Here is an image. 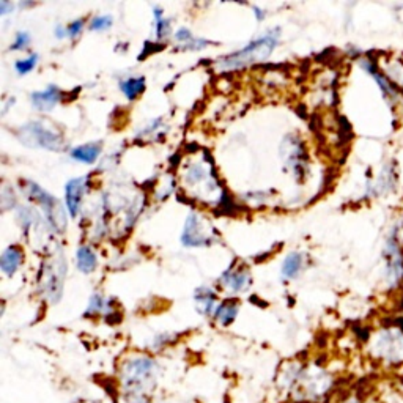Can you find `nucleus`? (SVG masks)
<instances>
[{
	"label": "nucleus",
	"mask_w": 403,
	"mask_h": 403,
	"mask_svg": "<svg viewBox=\"0 0 403 403\" xmlns=\"http://www.w3.org/2000/svg\"><path fill=\"white\" fill-rule=\"evenodd\" d=\"M112 22H113V18L111 16V14H101V16H96L92 19L88 29L93 30V32H103V30L111 29Z\"/></svg>",
	"instance_id": "obj_22"
},
{
	"label": "nucleus",
	"mask_w": 403,
	"mask_h": 403,
	"mask_svg": "<svg viewBox=\"0 0 403 403\" xmlns=\"http://www.w3.org/2000/svg\"><path fill=\"white\" fill-rule=\"evenodd\" d=\"M374 354L379 361L389 366L403 364V328L386 330L377 336L374 342Z\"/></svg>",
	"instance_id": "obj_5"
},
{
	"label": "nucleus",
	"mask_w": 403,
	"mask_h": 403,
	"mask_svg": "<svg viewBox=\"0 0 403 403\" xmlns=\"http://www.w3.org/2000/svg\"><path fill=\"white\" fill-rule=\"evenodd\" d=\"M112 307V301H108L104 296L95 293L92 298H90L88 307L86 310L87 317H93V315H106L111 312Z\"/></svg>",
	"instance_id": "obj_21"
},
{
	"label": "nucleus",
	"mask_w": 403,
	"mask_h": 403,
	"mask_svg": "<svg viewBox=\"0 0 403 403\" xmlns=\"http://www.w3.org/2000/svg\"><path fill=\"white\" fill-rule=\"evenodd\" d=\"M238 315V302L237 301H225L223 304H219L215 317L216 322L223 326H229L235 322V318Z\"/></svg>",
	"instance_id": "obj_18"
},
{
	"label": "nucleus",
	"mask_w": 403,
	"mask_h": 403,
	"mask_svg": "<svg viewBox=\"0 0 403 403\" xmlns=\"http://www.w3.org/2000/svg\"><path fill=\"white\" fill-rule=\"evenodd\" d=\"M22 260H24V254L18 246L6 248L2 257H0V270H2L4 275L11 277L21 268Z\"/></svg>",
	"instance_id": "obj_13"
},
{
	"label": "nucleus",
	"mask_w": 403,
	"mask_h": 403,
	"mask_svg": "<svg viewBox=\"0 0 403 403\" xmlns=\"http://www.w3.org/2000/svg\"><path fill=\"white\" fill-rule=\"evenodd\" d=\"M175 40L181 43V46H185V44L191 43L194 40V36H193L191 32H189V29L181 27V29L177 30V34H175Z\"/></svg>",
	"instance_id": "obj_27"
},
{
	"label": "nucleus",
	"mask_w": 403,
	"mask_h": 403,
	"mask_svg": "<svg viewBox=\"0 0 403 403\" xmlns=\"http://www.w3.org/2000/svg\"><path fill=\"white\" fill-rule=\"evenodd\" d=\"M161 403H164V402H161Z\"/></svg>",
	"instance_id": "obj_33"
},
{
	"label": "nucleus",
	"mask_w": 403,
	"mask_h": 403,
	"mask_svg": "<svg viewBox=\"0 0 403 403\" xmlns=\"http://www.w3.org/2000/svg\"><path fill=\"white\" fill-rule=\"evenodd\" d=\"M172 32V27H170V21L169 19H159L156 21V36H158V40H164V38H167L170 35Z\"/></svg>",
	"instance_id": "obj_24"
},
{
	"label": "nucleus",
	"mask_w": 403,
	"mask_h": 403,
	"mask_svg": "<svg viewBox=\"0 0 403 403\" xmlns=\"http://www.w3.org/2000/svg\"><path fill=\"white\" fill-rule=\"evenodd\" d=\"M220 285L224 288H230V292H243L249 285L250 277L245 270L229 268L220 276Z\"/></svg>",
	"instance_id": "obj_14"
},
{
	"label": "nucleus",
	"mask_w": 403,
	"mask_h": 403,
	"mask_svg": "<svg viewBox=\"0 0 403 403\" xmlns=\"http://www.w3.org/2000/svg\"><path fill=\"white\" fill-rule=\"evenodd\" d=\"M120 88L129 101H134L146 90V78L143 76H139V78H126L120 83Z\"/></svg>",
	"instance_id": "obj_19"
},
{
	"label": "nucleus",
	"mask_w": 403,
	"mask_h": 403,
	"mask_svg": "<svg viewBox=\"0 0 403 403\" xmlns=\"http://www.w3.org/2000/svg\"><path fill=\"white\" fill-rule=\"evenodd\" d=\"M101 155V143H86L71 150V158L83 164H93Z\"/></svg>",
	"instance_id": "obj_17"
},
{
	"label": "nucleus",
	"mask_w": 403,
	"mask_h": 403,
	"mask_svg": "<svg viewBox=\"0 0 403 403\" xmlns=\"http://www.w3.org/2000/svg\"><path fill=\"white\" fill-rule=\"evenodd\" d=\"M18 139L30 148H44L51 151H60L65 148L62 134L40 123V121H30L27 125H22L18 131Z\"/></svg>",
	"instance_id": "obj_3"
},
{
	"label": "nucleus",
	"mask_w": 403,
	"mask_h": 403,
	"mask_svg": "<svg viewBox=\"0 0 403 403\" xmlns=\"http://www.w3.org/2000/svg\"><path fill=\"white\" fill-rule=\"evenodd\" d=\"M386 255H387V272L392 279V285L399 284V280L403 275V258L400 255V250L397 243L394 238H389L386 246Z\"/></svg>",
	"instance_id": "obj_11"
},
{
	"label": "nucleus",
	"mask_w": 403,
	"mask_h": 403,
	"mask_svg": "<svg viewBox=\"0 0 403 403\" xmlns=\"http://www.w3.org/2000/svg\"><path fill=\"white\" fill-rule=\"evenodd\" d=\"M288 143V151H284V155H287V164L292 167L293 173L302 172V167L306 165V161H304V150L301 147V142L298 139H287L285 141Z\"/></svg>",
	"instance_id": "obj_15"
},
{
	"label": "nucleus",
	"mask_w": 403,
	"mask_h": 403,
	"mask_svg": "<svg viewBox=\"0 0 403 403\" xmlns=\"http://www.w3.org/2000/svg\"><path fill=\"white\" fill-rule=\"evenodd\" d=\"M9 9L13 10V4H9V2H0V14H6L9 13Z\"/></svg>",
	"instance_id": "obj_29"
},
{
	"label": "nucleus",
	"mask_w": 403,
	"mask_h": 403,
	"mask_svg": "<svg viewBox=\"0 0 403 403\" xmlns=\"http://www.w3.org/2000/svg\"><path fill=\"white\" fill-rule=\"evenodd\" d=\"M210 41H207V40H202V38H194V40L191 41V43H188V44H185V46H181L183 49H189V51H199V49H203V48H207V46H210Z\"/></svg>",
	"instance_id": "obj_28"
},
{
	"label": "nucleus",
	"mask_w": 403,
	"mask_h": 403,
	"mask_svg": "<svg viewBox=\"0 0 403 403\" xmlns=\"http://www.w3.org/2000/svg\"><path fill=\"white\" fill-rule=\"evenodd\" d=\"M302 268V255L300 252H292L285 257L282 263V276L285 279H295Z\"/></svg>",
	"instance_id": "obj_20"
},
{
	"label": "nucleus",
	"mask_w": 403,
	"mask_h": 403,
	"mask_svg": "<svg viewBox=\"0 0 403 403\" xmlns=\"http://www.w3.org/2000/svg\"><path fill=\"white\" fill-rule=\"evenodd\" d=\"M26 191L30 199L35 200L43 208L51 229L57 233H63L68 224L63 205L60 203L56 197H52L49 193L44 191L43 188H40L36 183H32V181H27Z\"/></svg>",
	"instance_id": "obj_4"
},
{
	"label": "nucleus",
	"mask_w": 403,
	"mask_h": 403,
	"mask_svg": "<svg viewBox=\"0 0 403 403\" xmlns=\"http://www.w3.org/2000/svg\"><path fill=\"white\" fill-rule=\"evenodd\" d=\"M185 181L189 188H203L205 189V197L207 194H215L219 191L218 180L213 175L211 165L203 164V163H193L188 165V170L185 173Z\"/></svg>",
	"instance_id": "obj_7"
},
{
	"label": "nucleus",
	"mask_w": 403,
	"mask_h": 403,
	"mask_svg": "<svg viewBox=\"0 0 403 403\" xmlns=\"http://www.w3.org/2000/svg\"><path fill=\"white\" fill-rule=\"evenodd\" d=\"M254 11H255V16L258 21H262L265 18V14H263V10L258 9V6H254Z\"/></svg>",
	"instance_id": "obj_31"
},
{
	"label": "nucleus",
	"mask_w": 403,
	"mask_h": 403,
	"mask_svg": "<svg viewBox=\"0 0 403 403\" xmlns=\"http://www.w3.org/2000/svg\"><path fill=\"white\" fill-rule=\"evenodd\" d=\"M60 98H62V92L56 86H49L46 90H41V92H34L30 96V101L35 109L41 112H49L56 108L58 104Z\"/></svg>",
	"instance_id": "obj_10"
},
{
	"label": "nucleus",
	"mask_w": 403,
	"mask_h": 403,
	"mask_svg": "<svg viewBox=\"0 0 403 403\" xmlns=\"http://www.w3.org/2000/svg\"><path fill=\"white\" fill-rule=\"evenodd\" d=\"M30 44V35L27 32H19L14 38V43L11 44V49L14 51H22V49H27Z\"/></svg>",
	"instance_id": "obj_26"
},
{
	"label": "nucleus",
	"mask_w": 403,
	"mask_h": 403,
	"mask_svg": "<svg viewBox=\"0 0 403 403\" xmlns=\"http://www.w3.org/2000/svg\"><path fill=\"white\" fill-rule=\"evenodd\" d=\"M66 275V262L62 252H57L49 265L44 266L43 271V290L46 293L48 300L56 304L62 298L63 284Z\"/></svg>",
	"instance_id": "obj_6"
},
{
	"label": "nucleus",
	"mask_w": 403,
	"mask_h": 403,
	"mask_svg": "<svg viewBox=\"0 0 403 403\" xmlns=\"http://www.w3.org/2000/svg\"><path fill=\"white\" fill-rule=\"evenodd\" d=\"M76 262H78V268L83 275H92L98 268V257L90 246H81L78 249V252H76Z\"/></svg>",
	"instance_id": "obj_16"
},
{
	"label": "nucleus",
	"mask_w": 403,
	"mask_h": 403,
	"mask_svg": "<svg viewBox=\"0 0 403 403\" xmlns=\"http://www.w3.org/2000/svg\"><path fill=\"white\" fill-rule=\"evenodd\" d=\"M342 403H359V400H357V399H353V397H352V399H348V400H344V402H342Z\"/></svg>",
	"instance_id": "obj_32"
},
{
	"label": "nucleus",
	"mask_w": 403,
	"mask_h": 403,
	"mask_svg": "<svg viewBox=\"0 0 403 403\" xmlns=\"http://www.w3.org/2000/svg\"><path fill=\"white\" fill-rule=\"evenodd\" d=\"M194 301H195V309L199 314L210 317L215 315V312L218 309V300H216V293L211 290L208 287H200L197 288L194 293Z\"/></svg>",
	"instance_id": "obj_12"
},
{
	"label": "nucleus",
	"mask_w": 403,
	"mask_h": 403,
	"mask_svg": "<svg viewBox=\"0 0 403 403\" xmlns=\"http://www.w3.org/2000/svg\"><path fill=\"white\" fill-rule=\"evenodd\" d=\"M158 362L148 356H136L121 367V389L125 394L147 395L156 387Z\"/></svg>",
	"instance_id": "obj_2"
},
{
	"label": "nucleus",
	"mask_w": 403,
	"mask_h": 403,
	"mask_svg": "<svg viewBox=\"0 0 403 403\" xmlns=\"http://www.w3.org/2000/svg\"><path fill=\"white\" fill-rule=\"evenodd\" d=\"M36 63H38V56H36V54H32V56L27 57V58L18 60V62L14 63V68H16V71H18L21 76H24V74L32 71L34 68L36 66Z\"/></svg>",
	"instance_id": "obj_23"
},
{
	"label": "nucleus",
	"mask_w": 403,
	"mask_h": 403,
	"mask_svg": "<svg viewBox=\"0 0 403 403\" xmlns=\"http://www.w3.org/2000/svg\"><path fill=\"white\" fill-rule=\"evenodd\" d=\"M56 35H57V38H65V36H68V30H66V27H63V26H57V29H56Z\"/></svg>",
	"instance_id": "obj_30"
},
{
	"label": "nucleus",
	"mask_w": 403,
	"mask_h": 403,
	"mask_svg": "<svg viewBox=\"0 0 403 403\" xmlns=\"http://www.w3.org/2000/svg\"><path fill=\"white\" fill-rule=\"evenodd\" d=\"M279 29H272L265 35L258 36L257 40L250 41L248 46L243 49L233 52V54L220 57L216 66L220 71H235V70H243V68L262 63L265 60H268L272 54V51L277 46L279 43Z\"/></svg>",
	"instance_id": "obj_1"
},
{
	"label": "nucleus",
	"mask_w": 403,
	"mask_h": 403,
	"mask_svg": "<svg viewBox=\"0 0 403 403\" xmlns=\"http://www.w3.org/2000/svg\"><path fill=\"white\" fill-rule=\"evenodd\" d=\"M181 243L186 248H200L211 243V237L207 233V227H203V220L197 213H191L186 218L185 229L181 233Z\"/></svg>",
	"instance_id": "obj_8"
},
{
	"label": "nucleus",
	"mask_w": 403,
	"mask_h": 403,
	"mask_svg": "<svg viewBox=\"0 0 403 403\" xmlns=\"http://www.w3.org/2000/svg\"><path fill=\"white\" fill-rule=\"evenodd\" d=\"M83 27H86V21H83V19H76V21H73L70 26H66L68 36H70L71 40H76V38H78V36L82 34Z\"/></svg>",
	"instance_id": "obj_25"
},
{
	"label": "nucleus",
	"mask_w": 403,
	"mask_h": 403,
	"mask_svg": "<svg viewBox=\"0 0 403 403\" xmlns=\"http://www.w3.org/2000/svg\"><path fill=\"white\" fill-rule=\"evenodd\" d=\"M87 191V177H79L73 178L66 183L65 188V202L66 208L70 211V215L76 218L79 215L81 207H82V199L83 194Z\"/></svg>",
	"instance_id": "obj_9"
}]
</instances>
